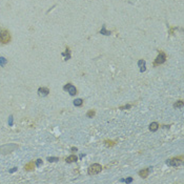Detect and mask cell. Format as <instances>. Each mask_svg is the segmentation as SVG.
<instances>
[{"mask_svg":"<svg viewBox=\"0 0 184 184\" xmlns=\"http://www.w3.org/2000/svg\"><path fill=\"white\" fill-rule=\"evenodd\" d=\"M11 41V34L8 30H1L0 31V43L1 44H8Z\"/></svg>","mask_w":184,"mask_h":184,"instance_id":"cell-1","label":"cell"},{"mask_svg":"<svg viewBox=\"0 0 184 184\" xmlns=\"http://www.w3.org/2000/svg\"><path fill=\"white\" fill-rule=\"evenodd\" d=\"M16 148H18V145L16 144H5V145H2L0 146V154H3V155H6V154H10L12 151H14Z\"/></svg>","mask_w":184,"mask_h":184,"instance_id":"cell-2","label":"cell"},{"mask_svg":"<svg viewBox=\"0 0 184 184\" xmlns=\"http://www.w3.org/2000/svg\"><path fill=\"white\" fill-rule=\"evenodd\" d=\"M101 170H102V166L98 163H95L88 167L87 173H88V175H96V174H99V173L101 172Z\"/></svg>","mask_w":184,"mask_h":184,"instance_id":"cell-3","label":"cell"},{"mask_svg":"<svg viewBox=\"0 0 184 184\" xmlns=\"http://www.w3.org/2000/svg\"><path fill=\"white\" fill-rule=\"evenodd\" d=\"M165 60H166V55H165V53H164V52H160L159 55H158L157 58H156L154 65H155V66L160 65V64L164 63V62H165Z\"/></svg>","mask_w":184,"mask_h":184,"instance_id":"cell-4","label":"cell"},{"mask_svg":"<svg viewBox=\"0 0 184 184\" xmlns=\"http://www.w3.org/2000/svg\"><path fill=\"white\" fill-rule=\"evenodd\" d=\"M64 90H68V92L70 93L71 96H75V95L77 94V88H76L75 86H74L73 84H71V83L66 84V85L64 86Z\"/></svg>","mask_w":184,"mask_h":184,"instance_id":"cell-5","label":"cell"},{"mask_svg":"<svg viewBox=\"0 0 184 184\" xmlns=\"http://www.w3.org/2000/svg\"><path fill=\"white\" fill-rule=\"evenodd\" d=\"M166 164L170 166H179L180 165V161H179L177 158H174V159H170L166 161Z\"/></svg>","mask_w":184,"mask_h":184,"instance_id":"cell-6","label":"cell"},{"mask_svg":"<svg viewBox=\"0 0 184 184\" xmlns=\"http://www.w3.org/2000/svg\"><path fill=\"white\" fill-rule=\"evenodd\" d=\"M49 93V90L47 87H39L38 88V95L39 96H42V97H45L47 96Z\"/></svg>","mask_w":184,"mask_h":184,"instance_id":"cell-7","label":"cell"},{"mask_svg":"<svg viewBox=\"0 0 184 184\" xmlns=\"http://www.w3.org/2000/svg\"><path fill=\"white\" fill-rule=\"evenodd\" d=\"M149 173H151V167L145 168V170H140L139 176L141 177V178H146V177L149 175Z\"/></svg>","mask_w":184,"mask_h":184,"instance_id":"cell-8","label":"cell"},{"mask_svg":"<svg viewBox=\"0 0 184 184\" xmlns=\"http://www.w3.org/2000/svg\"><path fill=\"white\" fill-rule=\"evenodd\" d=\"M138 65H139L140 68V72H144L145 71V61L144 60H139L138 61Z\"/></svg>","mask_w":184,"mask_h":184,"instance_id":"cell-9","label":"cell"},{"mask_svg":"<svg viewBox=\"0 0 184 184\" xmlns=\"http://www.w3.org/2000/svg\"><path fill=\"white\" fill-rule=\"evenodd\" d=\"M158 128H159V124H158L157 122H153V123H151V125H149V131L151 132H156Z\"/></svg>","mask_w":184,"mask_h":184,"instance_id":"cell-10","label":"cell"},{"mask_svg":"<svg viewBox=\"0 0 184 184\" xmlns=\"http://www.w3.org/2000/svg\"><path fill=\"white\" fill-rule=\"evenodd\" d=\"M77 160H78V157H77V156L72 155V156H70V157L66 158L65 161L68 162V163H72V162H76Z\"/></svg>","mask_w":184,"mask_h":184,"instance_id":"cell-11","label":"cell"},{"mask_svg":"<svg viewBox=\"0 0 184 184\" xmlns=\"http://www.w3.org/2000/svg\"><path fill=\"white\" fill-rule=\"evenodd\" d=\"M34 166H35V164H34V162H30V163H27V164H25V166H24V168L27 170H32L34 168Z\"/></svg>","mask_w":184,"mask_h":184,"instance_id":"cell-12","label":"cell"},{"mask_svg":"<svg viewBox=\"0 0 184 184\" xmlns=\"http://www.w3.org/2000/svg\"><path fill=\"white\" fill-rule=\"evenodd\" d=\"M82 104H83V100H82V99H76V100L74 101V105H75V106H81Z\"/></svg>","mask_w":184,"mask_h":184,"instance_id":"cell-13","label":"cell"},{"mask_svg":"<svg viewBox=\"0 0 184 184\" xmlns=\"http://www.w3.org/2000/svg\"><path fill=\"white\" fill-rule=\"evenodd\" d=\"M63 56H65V60H68L71 58V52L70 49H66V52L63 54Z\"/></svg>","mask_w":184,"mask_h":184,"instance_id":"cell-14","label":"cell"},{"mask_svg":"<svg viewBox=\"0 0 184 184\" xmlns=\"http://www.w3.org/2000/svg\"><path fill=\"white\" fill-rule=\"evenodd\" d=\"M6 63H8V60H6L5 58H3V57H0V65L4 66Z\"/></svg>","mask_w":184,"mask_h":184,"instance_id":"cell-15","label":"cell"},{"mask_svg":"<svg viewBox=\"0 0 184 184\" xmlns=\"http://www.w3.org/2000/svg\"><path fill=\"white\" fill-rule=\"evenodd\" d=\"M100 33L103 34V35H110V32L105 30V25H103V27H102V30L100 31Z\"/></svg>","mask_w":184,"mask_h":184,"instance_id":"cell-16","label":"cell"},{"mask_svg":"<svg viewBox=\"0 0 184 184\" xmlns=\"http://www.w3.org/2000/svg\"><path fill=\"white\" fill-rule=\"evenodd\" d=\"M183 105H184V102H183L182 100H180V101H179V102L175 103V105H174V106H175V107H182Z\"/></svg>","mask_w":184,"mask_h":184,"instance_id":"cell-17","label":"cell"},{"mask_svg":"<svg viewBox=\"0 0 184 184\" xmlns=\"http://www.w3.org/2000/svg\"><path fill=\"white\" fill-rule=\"evenodd\" d=\"M95 116V112L94 110H90V112H87V114H86V117L87 118H92V117Z\"/></svg>","mask_w":184,"mask_h":184,"instance_id":"cell-18","label":"cell"},{"mask_svg":"<svg viewBox=\"0 0 184 184\" xmlns=\"http://www.w3.org/2000/svg\"><path fill=\"white\" fill-rule=\"evenodd\" d=\"M122 182H125V183H131L133 182V178H127V179H122Z\"/></svg>","mask_w":184,"mask_h":184,"instance_id":"cell-19","label":"cell"},{"mask_svg":"<svg viewBox=\"0 0 184 184\" xmlns=\"http://www.w3.org/2000/svg\"><path fill=\"white\" fill-rule=\"evenodd\" d=\"M47 160H49V162H55V161H57V160H59L58 158H55V157H49L47 158Z\"/></svg>","mask_w":184,"mask_h":184,"instance_id":"cell-20","label":"cell"},{"mask_svg":"<svg viewBox=\"0 0 184 184\" xmlns=\"http://www.w3.org/2000/svg\"><path fill=\"white\" fill-rule=\"evenodd\" d=\"M114 144H115V143H114L113 141H107V140L105 141V145H106V146H113Z\"/></svg>","mask_w":184,"mask_h":184,"instance_id":"cell-21","label":"cell"},{"mask_svg":"<svg viewBox=\"0 0 184 184\" xmlns=\"http://www.w3.org/2000/svg\"><path fill=\"white\" fill-rule=\"evenodd\" d=\"M41 164H42V160H41V159L37 160V161H36V166H40Z\"/></svg>","mask_w":184,"mask_h":184,"instance_id":"cell-22","label":"cell"},{"mask_svg":"<svg viewBox=\"0 0 184 184\" xmlns=\"http://www.w3.org/2000/svg\"><path fill=\"white\" fill-rule=\"evenodd\" d=\"M132 105H125V106H121L120 109H131Z\"/></svg>","mask_w":184,"mask_h":184,"instance_id":"cell-23","label":"cell"},{"mask_svg":"<svg viewBox=\"0 0 184 184\" xmlns=\"http://www.w3.org/2000/svg\"><path fill=\"white\" fill-rule=\"evenodd\" d=\"M8 125H11V126L13 125V116L10 117V120H8Z\"/></svg>","mask_w":184,"mask_h":184,"instance_id":"cell-24","label":"cell"},{"mask_svg":"<svg viewBox=\"0 0 184 184\" xmlns=\"http://www.w3.org/2000/svg\"><path fill=\"white\" fill-rule=\"evenodd\" d=\"M17 170V167H13V170H11V173H14V172H15V170Z\"/></svg>","mask_w":184,"mask_h":184,"instance_id":"cell-25","label":"cell"},{"mask_svg":"<svg viewBox=\"0 0 184 184\" xmlns=\"http://www.w3.org/2000/svg\"><path fill=\"white\" fill-rule=\"evenodd\" d=\"M72 151H77V148H76V147H72Z\"/></svg>","mask_w":184,"mask_h":184,"instance_id":"cell-26","label":"cell"}]
</instances>
